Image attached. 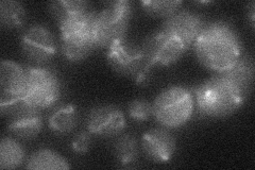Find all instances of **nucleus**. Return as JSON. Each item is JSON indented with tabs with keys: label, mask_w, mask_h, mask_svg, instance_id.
Returning <instances> with one entry per match:
<instances>
[{
	"label": "nucleus",
	"mask_w": 255,
	"mask_h": 170,
	"mask_svg": "<svg viewBox=\"0 0 255 170\" xmlns=\"http://www.w3.org/2000/svg\"><path fill=\"white\" fill-rule=\"evenodd\" d=\"M197 58L212 71L222 74L242 58L243 44L229 23L216 21L205 25L194 44Z\"/></svg>",
	"instance_id": "obj_1"
},
{
	"label": "nucleus",
	"mask_w": 255,
	"mask_h": 170,
	"mask_svg": "<svg viewBox=\"0 0 255 170\" xmlns=\"http://www.w3.org/2000/svg\"><path fill=\"white\" fill-rule=\"evenodd\" d=\"M193 94L198 110L213 118L232 115L242 108L247 97L244 91L222 74L204 81Z\"/></svg>",
	"instance_id": "obj_2"
},
{
	"label": "nucleus",
	"mask_w": 255,
	"mask_h": 170,
	"mask_svg": "<svg viewBox=\"0 0 255 170\" xmlns=\"http://www.w3.org/2000/svg\"><path fill=\"white\" fill-rule=\"evenodd\" d=\"M95 22L96 13L89 10L59 26L61 49L66 60L70 62L83 61L97 49Z\"/></svg>",
	"instance_id": "obj_3"
},
{
	"label": "nucleus",
	"mask_w": 255,
	"mask_h": 170,
	"mask_svg": "<svg viewBox=\"0 0 255 170\" xmlns=\"http://www.w3.org/2000/svg\"><path fill=\"white\" fill-rule=\"evenodd\" d=\"M195 97L188 88L174 85L159 93L153 102V116L164 128L184 126L195 111Z\"/></svg>",
	"instance_id": "obj_4"
},
{
	"label": "nucleus",
	"mask_w": 255,
	"mask_h": 170,
	"mask_svg": "<svg viewBox=\"0 0 255 170\" xmlns=\"http://www.w3.org/2000/svg\"><path fill=\"white\" fill-rule=\"evenodd\" d=\"M132 16V3L127 0L110 2L101 12L96 13V38L98 48H108L117 40L126 38Z\"/></svg>",
	"instance_id": "obj_5"
},
{
	"label": "nucleus",
	"mask_w": 255,
	"mask_h": 170,
	"mask_svg": "<svg viewBox=\"0 0 255 170\" xmlns=\"http://www.w3.org/2000/svg\"><path fill=\"white\" fill-rule=\"evenodd\" d=\"M61 96V82L49 68L31 66L26 68L23 99L31 108L43 110L52 107Z\"/></svg>",
	"instance_id": "obj_6"
},
{
	"label": "nucleus",
	"mask_w": 255,
	"mask_h": 170,
	"mask_svg": "<svg viewBox=\"0 0 255 170\" xmlns=\"http://www.w3.org/2000/svg\"><path fill=\"white\" fill-rule=\"evenodd\" d=\"M110 66L119 75L130 77L138 84L146 83L151 67L143 55L141 47L129 42L126 38L117 40L107 51Z\"/></svg>",
	"instance_id": "obj_7"
},
{
	"label": "nucleus",
	"mask_w": 255,
	"mask_h": 170,
	"mask_svg": "<svg viewBox=\"0 0 255 170\" xmlns=\"http://www.w3.org/2000/svg\"><path fill=\"white\" fill-rule=\"evenodd\" d=\"M141 49L149 66H170L177 63L187 50L181 40L162 27L150 34Z\"/></svg>",
	"instance_id": "obj_8"
},
{
	"label": "nucleus",
	"mask_w": 255,
	"mask_h": 170,
	"mask_svg": "<svg viewBox=\"0 0 255 170\" xmlns=\"http://www.w3.org/2000/svg\"><path fill=\"white\" fill-rule=\"evenodd\" d=\"M21 49L29 60L43 64L51 60L58 51L57 38L44 26L30 27L21 37Z\"/></svg>",
	"instance_id": "obj_9"
},
{
	"label": "nucleus",
	"mask_w": 255,
	"mask_h": 170,
	"mask_svg": "<svg viewBox=\"0 0 255 170\" xmlns=\"http://www.w3.org/2000/svg\"><path fill=\"white\" fill-rule=\"evenodd\" d=\"M86 126L93 135L111 137L125 130L126 117L124 112L115 105H100L91 111Z\"/></svg>",
	"instance_id": "obj_10"
},
{
	"label": "nucleus",
	"mask_w": 255,
	"mask_h": 170,
	"mask_svg": "<svg viewBox=\"0 0 255 170\" xmlns=\"http://www.w3.org/2000/svg\"><path fill=\"white\" fill-rule=\"evenodd\" d=\"M204 27L205 22L200 15L186 10L175 12L162 25L163 29L177 36L187 49L195 44Z\"/></svg>",
	"instance_id": "obj_11"
},
{
	"label": "nucleus",
	"mask_w": 255,
	"mask_h": 170,
	"mask_svg": "<svg viewBox=\"0 0 255 170\" xmlns=\"http://www.w3.org/2000/svg\"><path fill=\"white\" fill-rule=\"evenodd\" d=\"M141 148L149 160L155 163H168L174 156L177 143L165 128H155L143 133Z\"/></svg>",
	"instance_id": "obj_12"
},
{
	"label": "nucleus",
	"mask_w": 255,
	"mask_h": 170,
	"mask_svg": "<svg viewBox=\"0 0 255 170\" xmlns=\"http://www.w3.org/2000/svg\"><path fill=\"white\" fill-rule=\"evenodd\" d=\"M43 118L39 110L26 107L10 117L7 130L18 139L33 140L41 133Z\"/></svg>",
	"instance_id": "obj_13"
},
{
	"label": "nucleus",
	"mask_w": 255,
	"mask_h": 170,
	"mask_svg": "<svg viewBox=\"0 0 255 170\" xmlns=\"http://www.w3.org/2000/svg\"><path fill=\"white\" fill-rule=\"evenodd\" d=\"M26 85V68L13 61H2L0 66V99L23 98Z\"/></svg>",
	"instance_id": "obj_14"
},
{
	"label": "nucleus",
	"mask_w": 255,
	"mask_h": 170,
	"mask_svg": "<svg viewBox=\"0 0 255 170\" xmlns=\"http://www.w3.org/2000/svg\"><path fill=\"white\" fill-rule=\"evenodd\" d=\"M78 124V112L75 105L64 104L52 112L48 119L50 130L55 134H67L76 128Z\"/></svg>",
	"instance_id": "obj_15"
},
{
	"label": "nucleus",
	"mask_w": 255,
	"mask_h": 170,
	"mask_svg": "<svg viewBox=\"0 0 255 170\" xmlns=\"http://www.w3.org/2000/svg\"><path fill=\"white\" fill-rule=\"evenodd\" d=\"M222 75L232 81L246 94H248L254 79V63L252 59L242 56L232 67L222 72Z\"/></svg>",
	"instance_id": "obj_16"
},
{
	"label": "nucleus",
	"mask_w": 255,
	"mask_h": 170,
	"mask_svg": "<svg viewBox=\"0 0 255 170\" xmlns=\"http://www.w3.org/2000/svg\"><path fill=\"white\" fill-rule=\"evenodd\" d=\"M26 167L34 170H55L69 169L70 165L58 152L50 149H41L30 157Z\"/></svg>",
	"instance_id": "obj_17"
},
{
	"label": "nucleus",
	"mask_w": 255,
	"mask_h": 170,
	"mask_svg": "<svg viewBox=\"0 0 255 170\" xmlns=\"http://www.w3.org/2000/svg\"><path fill=\"white\" fill-rule=\"evenodd\" d=\"M25 161V150L12 137H3L0 143V168L15 169Z\"/></svg>",
	"instance_id": "obj_18"
},
{
	"label": "nucleus",
	"mask_w": 255,
	"mask_h": 170,
	"mask_svg": "<svg viewBox=\"0 0 255 170\" xmlns=\"http://www.w3.org/2000/svg\"><path fill=\"white\" fill-rule=\"evenodd\" d=\"M49 11L60 26L76 16L89 11V2L81 0H60L50 3Z\"/></svg>",
	"instance_id": "obj_19"
},
{
	"label": "nucleus",
	"mask_w": 255,
	"mask_h": 170,
	"mask_svg": "<svg viewBox=\"0 0 255 170\" xmlns=\"http://www.w3.org/2000/svg\"><path fill=\"white\" fill-rule=\"evenodd\" d=\"M114 155L118 164L128 167L136 162L138 158V144L132 134L122 135L114 146Z\"/></svg>",
	"instance_id": "obj_20"
},
{
	"label": "nucleus",
	"mask_w": 255,
	"mask_h": 170,
	"mask_svg": "<svg viewBox=\"0 0 255 170\" xmlns=\"http://www.w3.org/2000/svg\"><path fill=\"white\" fill-rule=\"evenodd\" d=\"M26 11L19 2L4 0L0 2V22L6 29H16L23 25Z\"/></svg>",
	"instance_id": "obj_21"
},
{
	"label": "nucleus",
	"mask_w": 255,
	"mask_h": 170,
	"mask_svg": "<svg viewBox=\"0 0 255 170\" xmlns=\"http://www.w3.org/2000/svg\"><path fill=\"white\" fill-rule=\"evenodd\" d=\"M140 5L142 10L147 12L153 17L168 18L169 16L178 12L182 5V1L175 0V1H155V0H149V1H141Z\"/></svg>",
	"instance_id": "obj_22"
},
{
	"label": "nucleus",
	"mask_w": 255,
	"mask_h": 170,
	"mask_svg": "<svg viewBox=\"0 0 255 170\" xmlns=\"http://www.w3.org/2000/svg\"><path fill=\"white\" fill-rule=\"evenodd\" d=\"M130 117L138 123L149 120L153 116V104L146 99H136L129 105Z\"/></svg>",
	"instance_id": "obj_23"
},
{
	"label": "nucleus",
	"mask_w": 255,
	"mask_h": 170,
	"mask_svg": "<svg viewBox=\"0 0 255 170\" xmlns=\"http://www.w3.org/2000/svg\"><path fill=\"white\" fill-rule=\"evenodd\" d=\"M92 133L87 131H82L78 133L73 142H71V149L78 155H86L90 150L91 144H92Z\"/></svg>",
	"instance_id": "obj_24"
}]
</instances>
